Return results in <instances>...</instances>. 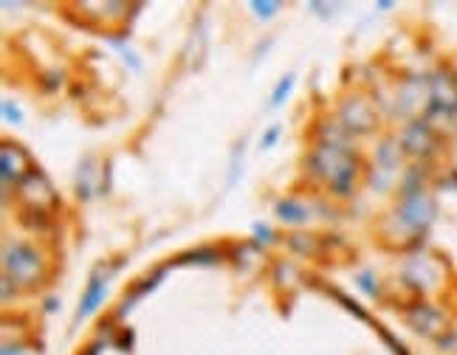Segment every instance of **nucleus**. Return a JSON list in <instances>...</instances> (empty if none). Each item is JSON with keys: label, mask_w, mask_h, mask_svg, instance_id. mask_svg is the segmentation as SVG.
Wrapping results in <instances>:
<instances>
[{"label": "nucleus", "mask_w": 457, "mask_h": 355, "mask_svg": "<svg viewBox=\"0 0 457 355\" xmlns=\"http://www.w3.org/2000/svg\"><path fill=\"white\" fill-rule=\"evenodd\" d=\"M311 167L316 175L325 178L330 192L342 194V198H347V194L353 192L356 158L350 155V150L345 144L339 147V144H325V141H320L311 153Z\"/></svg>", "instance_id": "nucleus-1"}, {"label": "nucleus", "mask_w": 457, "mask_h": 355, "mask_svg": "<svg viewBox=\"0 0 457 355\" xmlns=\"http://www.w3.org/2000/svg\"><path fill=\"white\" fill-rule=\"evenodd\" d=\"M254 232H257L260 240H266V243L271 240V228H266V226H260V223H257V226H254Z\"/></svg>", "instance_id": "nucleus-17"}, {"label": "nucleus", "mask_w": 457, "mask_h": 355, "mask_svg": "<svg viewBox=\"0 0 457 355\" xmlns=\"http://www.w3.org/2000/svg\"><path fill=\"white\" fill-rule=\"evenodd\" d=\"M4 116L9 119V121H21V111H17V108H12V102H4Z\"/></svg>", "instance_id": "nucleus-16"}, {"label": "nucleus", "mask_w": 457, "mask_h": 355, "mask_svg": "<svg viewBox=\"0 0 457 355\" xmlns=\"http://www.w3.org/2000/svg\"><path fill=\"white\" fill-rule=\"evenodd\" d=\"M4 355H26V352H23V347H12V344H6V347H4Z\"/></svg>", "instance_id": "nucleus-18"}, {"label": "nucleus", "mask_w": 457, "mask_h": 355, "mask_svg": "<svg viewBox=\"0 0 457 355\" xmlns=\"http://www.w3.org/2000/svg\"><path fill=\"white\" fill-rule=\"evenodd\" d=\"M21 198L29 203V209H34V211H51L57 206V194H54V189H51V184H48V178L43 175V172H37L34 169L26 181L21 184Z\"/></svg>", "instance_id": "nucleus-6"}, {"label": "nucleus", "mask_w": 457, "mask_h": 355, "mask_svg": "<svg viewBox=\"0 0 457 355\" xmlns=\"http://www.w3.org/2000/svg\"><path fill=\"white\" fill-rule=\"evenodd\" d=\"M398 144H401L403 155L415 158V161H429V158H435L437 150H441V136H437L427 124V119L420 116L403 128Z\"/></svg>", "instance_id": "nucleus-3"}, {"label": "nucleus", "mask_w": 457, "mask_h": 355, "mask_svg": "<svg viewBox=\"0 0 457 355\" xmlns=\"http://www.w3.org/2000/svg\"><path fill=\"white\" fill-rule=\"evenodd\" d=\"M4 271L6 279L21 282V285H37L43 279V257L34 245L29 243H6L4 252Z\"/></svg>", "instance_id": "nucleus-2"}, {"label": "nucleus", "mask_w": 457, "mask_h": 355, "mask_svg": "<svg viewBox=\"0 0 457 355\" xmlns=\"http://www.w3.org/2000/svg\"><path fill=\"white\" fill-rule=\"evenodd\" d=\"M252 6H254V12H257L260 17H271V14L279 9V4H260V0H254Z\"/></svg>", "instance_id": "nucleus-14"}, {"label": "nucleus", "mask_w": 457, "mask_h": 355, "mask_svg": "<svg viewBox=\"0 0 457 355\" xmlns=\"http://www.w3.org/2000/svg\"><path fill=\"white\" fill-rule=\"evenodd\" d=\"M215 260H218V254L212 252V248H201V252L184 257L181 262H215Z\"/></svg>", "instance_id": "nucleus-13"}, {"label": "nucleus", "mask_w": 457, "mask_h": 355, "mask_svg": "<svg viewBox=\"0 0 457 355\" xmlns=\"http://www.w3.org/2000/svg\"><path fill=\"white\" fill-rule=\"evenodd\" d=\"M401 144H395V141H384V144L378 147V167L393 172L398 167V158H401Z\"/></svg>", "instance_id": "nucleus-11"}, {"label": "nucleus", "mask_w": 457, "mask_h": 355, "mask_svg": "<svg viewBox=\"0 0 457 355\" xmlns=\"http://www.w3.org/2000/svg\"><path fill=\"white\" fill-rule=\"evenodd\" d=\"M291 87H294V77L279 79V85L274 87V94H271V108H279V104H283V99L291 94Z\"/></svg>", "instance_id": "nucleus-12"}, {"label": "nucleus", "mask_w": 457, "mask_h": 355, "mask_svg": "<svg viewBox=\"0 0 457 355\" xmlns=\"http://www.w3.org/2000/svg\"><path fill=\"white\" fill-rule=\"evenodd\" d=\"M407 325L420 333L424 339H432V342H444L446 335L452 333V325H449V318L444 310H437L432 308L429 301H415V305L407 308Z\"/></svg>", "instance_id": "nucleus-4"}, {"label": "nucleus", "mask_w": 457, "mask_h": 355, "mask_svg": "<svg viewBox=\"0 0 457 355\" xmlns=\"http://www.w3.org/2000/svg\"><path fill=\"white\" fill-rule=\"evenodd\" d=\"M108 274H111V271L99 268V271L91 277V282H87V291H85V296H82V301H79V308H77V322L87 318V316H91V313L102 305L104 293H108Z\"/></svg>", "instance_id": "nucleus-9"}, {"label": "nucleus", "mask_w": 457, "mask_h": 355, "mask_svg": "<svg viewBox=\"0 0 457 355\" xmlns=\"http://www.w3.org/2000/svg\"><path fill=\"white\" fill-rule=\"evenodd\" d=\"M427 82H429V104L427 108L457 113V74L454 70L441 68V70H435Z\"/></svg>", "instance_id": "nucleus-5"}, {"label": "nucleus", "mask_w": 457, "mask_h": 355, "mask_svg": "<svg viewBox=\"0 0 457 355\" xmlns=\"http://www.w3.org/2000/svg\"><path fill=\"white\" fill-rule=\"evenodd\" d=\"M0 164H4V184H12V181L23 184L34 172L29 153L21 144H12V141H6L4 150H0Z\"/></svg>", "instance_id": "nucleus-8"}, {"label": "nucleus", "mask_w": 457, "mask_h": 355, "mask_svg": "<svg viewBox=\"0 0 457 355\" xmlns=\"http://www.w3.org/2000/svg\"><path fill=\"white\" fill-rule=\"evenodd\" d=\"M277 218L286 223H305L308 220V209L300 201H279L277 203Z\"/></svg>", "instance_id": "nucleus-10"}, {"label": "nucleus", "mask_w": 457, "mask_h": 355, "mask_svg": "<svg viewBox=\"0 0 457 355\" xmlns=\"http://www.w3.org/2000/svg\"><path fill=\"white\" fill-rule=\"evenodd\" d=\"M277 136H279V128H271V130H266V136H262V141H260V147L262 150H269L274 141H277Z\"/></svg>", "instance_id": "nucleus-15"}, {"label": "nucleus", "mask_w": 457, "mask_h": 355, "mask_svg": "<svg viewBox=\"0 0 457 355\" xmlns=\"http://www.w3.org/2000/svg\"><path fill=\"white\" fill-rule=\"evenodd\" d=\"M342 124L347 130L353 133H370L376 128V111L373 104L361 99V96H350L345 104H342V113H339Z\"/></svg>", "instance_id": "nucleus-7"}]
</instances>
